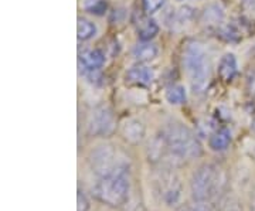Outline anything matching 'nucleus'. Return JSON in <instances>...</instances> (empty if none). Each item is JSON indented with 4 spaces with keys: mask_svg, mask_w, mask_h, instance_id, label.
Masks as SVG:
<instances>
[{
    "mask_svg": "<svg viewBox=\"0 0 255 211\" xmlns=\"http://www.w3.org/2000/svg\"><path fill=\"white\" fill-rule=\"evenodd\" d=\"M130 192V165L125 156L115 166L95 176L92 184L94 197L105 206L118 209L125 206Z\"/></svg>",
    "mask_w": 255,
    "mask_h": 211,
    "instance_id": "f257e3e1",
    "label": "nucleus"
},
{
    "mask_svg": "<svg viewBox=\"0 0 255 211\" xmlns=\"http://www.w3.org/2000/svg\"><path fill=\"white\" fill-rule=\"evenodd\" d=\"M160 138L163 140L164 153L173 157L174 162L197 159L203 153L199 139L183 123L173 122L163 129Z\"/></svg>",
    "mask_w": 255,
    "mask_h": 211,
    "instance_id": "f03ea898",
    "label": "nucleus"
},
{
    "mask_svg": "<svg viewBox=\"0 0 255 211\" xmlns=\"http://www.w3.org/2000/svg\"><path fill=\"white\" fill-rule=\"evenodd\" d=\"M227 186V175L224 169L216 163L201 165L191 176V196L197 202L209 203L217 199Z\"/></svg>",
    "mask_w": 255,
    "mask_h": 211,
    "instance_id": "7ed1b4c3",
    "label": "nucleus"
},
{
    "mask_svg": "<svg viewBox=\"0 0 255 211\" xmlns=\"http://www.w3.org/2000/svg\"><path fill=\"white\" fill-rule=\"evenodd\" d=\"M183 63L189 74L194 94H201L206 91L210 81V64L204 47L197 41L189 43L184 48Z\"/></svg>",
    "mask_w": 255,
    "mask_h": 211,
    "instance_id": "20e7f679",
    "label": "nucleus"
},
{
    "mask_svg": "<svg viewBox=\"0 0 255 211\" xmlns=\"http://www.w3.org/2000/svg\"><path fill=\"white\" fill-rule=\"evenodd\" d=\"M117 120L108 106H98L92 110L88 118V132L92 136L107 138L114 133Z\"/></svg>",
    "mask_w": 255,
    "mask_h": 211,
    "instance_id": "39448f33",
    "label": "nucleus"
},
{
    "mask_svg": "<svg viewBox=\"0 0 255 211\" xmlns=\"http://www.w3.org/2000/svg\"><path fill=\"white\" fill-rule=\"evenodd\" d=\"M122 157L124 156L118 153L114 149V146L101 145V146L95 147L90 155V169L94 176L100 175L102 172L111 169L112 166L117 165Z\"/></svg>",
    "mask_w": 255,
    "mask_h": 211,
    "instance_id": "423d86ee",
    "label": "nucleus"
},
{
    "mask_svg": "<svg viewBox=\"0 0 255 211\" xmlns=\"http://www.w3.org/2000/svg\"><path fill=\"white\" fill-rule=\"evenodd\" d=\"M157 187L166 204L172 206L179 202L180 194H182V184L174 173H169V172L162 173L157 180Z\"/></svg>",
    "mask_w": 255,
    "mask_h": 211,
    "instance_id": "0eeeda50",
    "label": "nucleus"
},
{
    "mask_svg": "<svg viewBox=\"0 0 255 211\" xmlns=\"http://www.w3.org/2000/svg\"><path fill=\"white\" fill-rule=\"evenodd\" d=\"M122 135L129 143L136 145L145 138V126L139 119H128L122 125Z\"/></svg>",
    "mask_w": 255,
    "mask_h": 211,
    "instance_id": "6e6552de",
    "label": "nucleus"
},
{
    "mask_svg": "<svg viewBox=\"0 0 255 211\" xmlns=\"http://www.w3.org/2000/svg\"><path fill=\"white\" fill-rule=\"evenodd\" d=\"M153 71L146 67V65L137 64L133 65L127 74V80L129 83L136 84V85H150L153 83Z\"/></svg>",
    "mask_w": 255,
    "mask_h": 211,
    "instance_id": "1a4fd4ad",
    "label": "nucleus"
},
{
    "mask_svg": "<svg viewBox=\"0 0 255 211\" xmlns=\"http://www.w3.org/2000/svg\"><path fill=\"white\" fill-rule=\"evenodd\" d=\"M105 63V57L98 50H87L80 55V67L84 71H97Z\"/></svg>",
    "mask_w": 255,
    "mask_h": 211,
    "instance_id": "9d476101",
    "label": "nucleus"
},
{
    "mask_svg": "<svg viewBox=\"0 0 255 211\" xmlns=\"http://www.w3.org/2000/svg\"><path fill=\"white\" fill-rule=\"evenodd\" d=\"M231 140H233L231 132L227 128H221L219 130H216L210 136L209 146L214 152H223V150H226L231 145Z\"/></svg>",
    "mask_w": 255,
    "mask_h": 211,
    "instance_id": "9b49d317",
    "label": "nucleus"
},
{
    "mask_svg": "<svg viewBox=\"0 0 255 211\" xmlns=\"http://www.w3.org/2000/svg\"><path fill=\"white\" fill-rule=\"evenodd\" d=\"M132 54L139 63H147V61H152L157 55V47L153 43L142 41V43H139V44L133 47Z\"/></svg>",
    "mask_w": 255,
    "mask_h": 211,
    "instance_id": "f8f14e48",
    "label": "nucleus"
},
{
    "mask_svg": "<svg viewBox=\"0 0 255 211\" xmlns=\"http://www.w3.org/2000/svg\"><path fill=\"white\" fill-rule=\"evenodd\" d=\"M219 74L224 81H231L236 77V74H237V60H236L234 54H226L220 60Z\"/></svg>",
    "mask_w": 255,
    "mask_h": 211,
    "instance_id": "ddd939ff",
    "label": "nucleus"
},
{
    "mask_svg": "<svg viewBox=\"0 0 255 211\" xmlns=\"http://www.w3.org/2000/svg\"><path fill=\"white\" fill-rule=\"evenodd\" d=\"M224 18V9L220 6L219 3H211L209 4L203 14H201V21L207 26H214V24H219L223 21Z\"/></svg>",
    "mask_w": 255,
    "mask_h": 211,
    "instance_id": "4468645a",
    "label": "nucleus"
},
{
    "mask_svg": "<svg viewBox=\"0 0 255 211\" xmlns=\"http://www.w3.org/2000/svg\"><path fill=\"white\" fill-rule=\"evenodd\" d=\"M157 31H159V27H157L155 20L140 18V23L137 26V34L142 41H149L150 38H153L157 34Z\"/></svg>",
    "mask_w": 255,
    "mask_h": 211,
    "instance_id": "2eb2a0df",
    "label": "nucleus"
},
{
    "mask_svg": "<svg viewBox=\"0 0 255 211\" xmlns=\"http://www.w3.org/2000/svg\"><path fill=\"white\" fill-rule=\"evenodd\" d=\"M95 33H97V27L94 23H91L90 20H85V18H78V24H77L78 40H82V41L90 40L95 36Z\"/></svg>",
    "mask_w": 255,
    "mask_h": 211,
    "instance_id": "dca6fc26",
    "label": "nucleus"
},
{
    "mask_svg": "<svg viewBox=\"0 0 255 211\" xmlns=\"http://www.w3.org/2000/svg\"><path fill=\"white\" fill-rule=\"evenodd\" d=\"M186 98H187L186 90L182 85H173V87L167 88V91H166V100L172 105H180L183 102H186Z\"/></svg>",
    "mask_w": 255,
    "mask_h": 211,
    "instance_id": "f3484780",
    "label": "nucleus"
},
{
    "mask_svg": "<svg viewBox=\"0 0 255 211\" xmlns=\"http://www.w3.org/2000/svg\"><path fill=\"white\" fill-rule=\"evenodd\" d=\"M193 17V10L190 7H182V9H179L176 13L173 14V20L176 24H186L190 18Z\"/></svg>",
    "mask_w": 255,
    "mask_h": 211,
    "instance_id": "a211bd4d",
    "label": "nucleus"
},
{
    "mask_svg": "<svg viewBox=\"0 0 255 211\" xmlns=\"http://www.w3.org/2000/svg\"><path fill=\"white\" fill-rule=\"evenodd\" d=\"M85 9L94 14H102L107 10V1L105 0H90L85 3Z\"/></svg>",
    "mask_w": 255,
    "mask_h": 211,
    "instance_id": "6ab92c4d",
    "label": "nucleus"
},
{
    "mask_svg": "<svg viewBox=\"0 0 255 211\" xmlns=\"http://www.w3.org/2000/svg\"><path fill=\"white\" fill-rule=\"evenodd\" d=\"M176 211H213L207 203L204 202H197L194 200V203L191 204H184L180 206L179 209H176Z\"/></svg>",
    "mask_w": 255,
    "mask_h": 211,
    "instance_id": "aec40b11",
    "label": "nucleus"
},
{
    "mask_svg": "<svg viewBox=\"0 0 255 211\" xmlns=\"http://www.w3.org/2000/svg\"><path fill=\"white\" fill-rule=\"evenodd\" d=\"M164 1L166 0H143V10L147 14L156 13L163 7Z\"/></svg>",
    "mask_w": 255,
    "mask_h": 211,
    "instance_id": "412c9836",
    "label": "nucleus"
},
{
    "mask_svg": "<svg viewBox=\"0 0 255 211\" xmlns=\"http://www.w3.org/2000/svg\"><path fill=\"white\" fill-rule=\"evenodd\" d=\"M77 200H78V211H88V209H90V202H88L87 196L84 194L81 189H78Z\"/></svg>",
    "mask_w": 255,
    "mask_h": 211,
    "instance_id": "4be33fe9",
    "label": "nucleus"
},
{
    "mask_svg": "<svg viewBox=\"0 0 255 211\" xmlns=\"http://www.w3.org/2000/svg\"><path fill=\"white\" fill-rule=\"evenodd\" d=\"M247 91L250 95L255 97V68H253L247 75Z\"/></svg>",
    "mask_w": 255,
    "mask_h": 211,
    "instance_id": "5701e85b",
    "label": "nucleus"
},
{
    "mask_svg": "<svg viewBox=\"0 0 255 211\" xmlns=\"http://www.w3.org/2000/svg\"><path fill=\"white\" fill-rule=\"evenodd\" d=\"M250 211H255V189L251 194V202H250Z\"/></svg>",
    "mask_w": 255,
    "mask_h": 211,
    "instance_id": "b1692460",
    "label": "nucleus"
},
{
    "mask_svg": "<svg viewBox=\"0 0 255 211\" xmlns=\"http://www.w3.org/2000/svg\"><path fill=\"white\" fill-rule=\"evenodd\" d=\"M129 211H143V210H142V209H140V207L137 206V207H133V209H130Z\"/></svg>",
    "mask_w": 255,
    "mask_h": 211,
    "instance_id": "393cba45",
    "label": "nucleus"
},
{
    "mask_svg": "<svg viewBox=\"0 0 255 211\" xmlns=\"http://www.w3.org/2000/svg\"><path fill=\"white\" fill-rule=\"evenodd\" d=\"M253 130L255 132V119H254V122H253Z\"/></svg>",
    "mask_w": 255,
    "mask_h": 211,
    "instance_id": "a878e982",
    "label": "nucleus"
},
{
    "mask_svg": "<svg viewBox=\"0 0 255 211\" xmlns=\"http://www.w3.org/2000/svg\"><path fill=\"white\" fill-rule=\"evenodd\" d=\"M227 211H237V210H234V209H228Z\"/></svg>",
    "mask_w": 255,
    "mask_h": 211,
    "instance_id": "bb28decb",
    "label": "nucleus"
},
{
    "mask_svg": "<svg viewBox=\"0 0 255 211\" xmlns=\"http://www.w3.org/2000/svg\"><path fill=\"white\" fill-rule=\"evenodd\" d=\"M179 1H182V0H179Z\"/></svg>",
    "mask_w": 255,
    "mask_h": 211,
    "instance_id": "cd10ccee",
    "label": "nucleus"
}]
</instances>
